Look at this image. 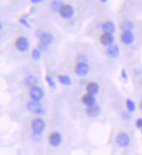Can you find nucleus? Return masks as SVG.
Listing matches in <instances>:
<instances>
[{
    "label": "nucleus",
    "instance_id": "nucleus-1",
    "mask_svg": "<svg viewBox=\"0 0 142 155\" xmlns=\"http://www.w3.org/2000/svg\"><path fill=\"white\" fill-rule=\"evenodd\" d=\"M44 127H45V123L40 118L34 119L31 121V129L32 132L36 134H41L44 130Z\"/></svg>",
    "mask_w": 142,
    "mask_h": 155
},
{
    "label": "nucleus",
    "instance_id": "nucleus-2",
    "mask_svg": "<svg viewBox=\"0 0 142 155\" xmlns=\"http://www.w3.org/2000/svg\"><path fill=\"white\" fill-rule=\"evenodd\" d=\"M30 96L32 99V101L39 102L43 97V91L39 87H37V86L31 87L30 89Z\"/></svg>",
    "mask_w": 142,
    "mask_h": 155
},
{
    "label": "nucleus",
    "instance_id": "nucleus-3",
    "mask_svg": "<svg viewBox=\"0 0 142 155\" xmlns=\"http://www.w3.org/2000/svg\"><path fill=\"white\" fill-rule=\"evenodd\" d=\"M59 13L62 17L65 18V19H69L74 16V8L70 4H63L62 6V8L60 9Z\"/></svg>",
    "mask_w": 142,
    "mask_h": 155
},
{
    "label": "nucleus",
    "instance_id": "nucleus-4",
    "mask_svg": "<svg viewBox=\"0 0 142 155\" xmlns=\"http://www.w3.org/2000/svg\"><path fill=\"white\" fill-rule=\"evenodd\" d=\"M116 142L121 147H128L130 144V138L128 134L121 133L116 138Z\"/></svg>",
    "mask_w": 142,
    "mask_h": 155
},
{
    "label": "nucleus",
    "instance_id": "nucleus-5",
    "mask_svg": "<svg viewBox=\"0 0 142 155\" xmlns=\"http://www.w3.org/2000/svg\"><path fill=\"white\" fill-rule=\"evenodd\" d=\"M74 71H75V73H76L77 75H79V76H84V75H86L88 73V71H89V66L86 62H79V63L76 64Z\"/></svg>",
    "mask_w": 142,
    "mask_h": 155
},
{
    "label": "nucleus",
    "instance_id": "nucleus-6",
    "mask_svg": "<svg viewBox=\"0 0 142 155\" xmlns=\"http://www.w3.org/2000/svg\"><path fill=\"white\" fill-rule=\"evenodd\" d=\"M16 47L19 51L24 52L29 49V41L24 37H20L16 41Z\"/></svg>",
    "mask_w": 142,
    "mask_h": 155
},
{
    "label": "nucleus",
    "instance_id": "nucleus-7",
    "mask_svg": "<svg viewBox=\"0 0 142 155\" xmlns=\"http://www.w3.org/2000/svg\"><path fill=\"white\" fill-rule=\"evenodd\" d=\"M27 108L30 112L36 114H40L43 112V107L38 102L30 101L27 104Z\"/></svg>",
    "mask_w": 142,
    "mask_h": 155
},
{
    "label": "nucleus",
    "instance_id": "nucleus-8",
    "mask_svg": "<svg viewBox=\"0 0 142 155\" xmlns=\"http://www.w3.org/2000/svg\"><path fill=\"white\" fill-rule=\"evenodd\" d=\"M49 141L51 146L58 147L62 142V136L58 132L51 133V134L50 135V138H49Z\"/></svg>",
    "mask_w": 142,
    "mask_h": 155
},
{
    "label": "nucleus",
    "instance_id": "nucleus-9",
    "mask_svg": "<svg viewBox=\"0 0 142 155\" xmlns=\"http://www.w3.org/2000/svg\"><path fill=\"white\" fill-rule=\"evenodd\" d=\"M121 42L125 44H131L134 41V35L132 31H123L121 37Z\"/></svg>",
    "mask_w": 142,
    "mask_h": 155
},
{
    "label": "nucleus",
    "instance_id": "nucleus-10",
    "mask_svg": "<svg viewBox=\"0 0 142 155\" xmlns=\"http://www.w3.org/2000/svg\"><path fill=\"white\" fill-rule=\"evenodd\" d=\"M86 113H87V115L88 117L94 118V117H96V116H98L100 114L101 108H100L99 106H97L96 104H94V105L88 107L87 109H86Z\"/></svg>",
    "mask_w": 142,
    "mask_h": 155
},
{
    "label": "nucleus",
    "instance_id": "nucleus-11",
    "mask_svg": "<svg viewBox=\"0 0 142 155\" xmlns=\"http://www.w3.org/2000/svg\"><path fill=\"white\" fill-rule=\"evenodd\" d=\"M101 43L104 46H110L114 43V36L111 33H104L101 36Z\"/></svg>",
    "mask_w": 142,
    "mask_h": 155
},
{
    "label": "nucleus",
    "instance_id": "nucleus-12",
    "mask_svg": "<svg viewBox=\"0 0 142 155\" xmlns=\"http://www.w3.org/2000/svg\"><path fill=\"white\" fill-rule=\"evenodd\" d=\"M52 41H53V36L50 33L44 32V33L41 34V36H40V42H41V44L43 47H45V46L49 45L50 44H51Z\"/></svg>",
    "mask_w": 142,
    "mask_h": 155
},
{
    "label": "nucleus",
    "instance_id": "nucleus-13",
    "mask_svg": "<svg viewBox=\"0 0 142 155\" xmlns=\"http://www.w3.org/2000/svg\"><path fill=\"white\" fill-rule=\"evenodd\" d=\"M119 53H120L119 47L115 44H112V45L108 46V48L107 50V55L113 58H116L119 55Z\"/></svg>",
    "mask_w": 142,
    "mask_h": 155
},
{
    "label": "nucleus",
    "instance_id": "nucleus-14",
    "mask_svg": "<svg viewBox=\"0 0 142 155\" xmlns=\"http://www.w3.org/2000/svg\"><path fill=\"white\" fill-rule=\"evenodd\" d=\"M99 90H100V87L96 82H90L87 86V92L89 95H94L99 92Z\"/></svg>",
    "mask_w": 142,
    "mask_h": 155
},
{
    "label": "nucleus",
    "instance_id": "nucleus-15",
    "mask_svg": "<svg viewBox=\"0 0 142 155\" xmlns=\"http://www.w3.org/2000/svg\"><path fill=\"white\" fill-rule=\"evenodd\" d=\"M101 28H102V30L105 33H111V34H113L114 32V30H115V26H114V23L110 22V21L105 22L102 24Z\"/></svg>",
    "mask_w": 142,
    "mask_h": 155
},
{
    "label": "nucleus",
    "instance_id": "nucleus-16",
    "mask_svg": "<svg viewBox=\"0 0 142 155\" xmlns=\"http://www.w3.org/2000/svg\"><path fill=\"white\" fill-rule=\"evenodd\" d=\"M81 102H82V103L83 104H85V105H87L88 107H89V106H92V105H94V104H95V98H94V95L88 94V95H84V96L82 97Z\"/></svg>",
    "mask_w": 142,
    "mask_h": 155
},
{
    "label": "nucleus",
    "instance_id": "nucleus-17",
    "mask_svg": "<svg viewBox=\"0 0 142 155\" xmlns=\"http://www.w3.org/2000/svg\"><path fill=\"white\" fill-rule=\"evenodd\" d=\"M121 28L123 31H131V30H133V28H134V24L131 21L126 20L121 23Z\"/></svg>",
    "mask_w": 142,
    "mask_h": 155
},
{
    "label": "nucleus",
    "instance_id": "nucleus-18",
    "mask_svg": "<svg viewBox=\"0 0 142 155\" xmlns=\"http://www.w3.org/2000/svg\"><path fill=\"white\" fill-rule=\"evenodd\" d=\"M58 79H59V82H60L62 84L65 85V86H70V85H71V83H72L70 77L68 76V75H59V76H58Z\"/></svg>",
    "mask_w": 142,
    "mask_h": 155
},
{
    "label": "nucleus",
    "instance_id": "nucleus-19",
    "mask_svg": "<svg viewBox=\"0 0 142 155\" xmlns=\"http://www.w3.org/2000/svg\"><path fill=\"white\" fill-rule=\"evenodd\" d=\"M63 5V2L61 0H53L51 4H50V7L53 10H58L59 11Z\"/></svg>",
    "mask_w": 142,
    "mask_h": 155
},
{
    "label": "nucleus",
    "instance_id": "nucleus-20",
    "mask_svg": "<svg viewBox=\"0 0 142 155\" xmlns=\"http://www.w3.org/2000/svg\"><path fill=\"white\" fill-rule=\"evenodd\" d=\"M26 84L30 87H34L37 83V79L34 76H28L25 80Z\"/></svg>",
    "mask_w": 142,
    "mask_h": 155
},
{
    "label": "nucleus",
    "instance_id": "nucleus-21",
    "mask_svg": "<svg viewBox=\"0 0 142 155\" xmlns=\"http://www.w3.org/2000/svg\"><path fill=\"white\" fill-rule=\"evenodd\" d=\"M126 104H127V107H128L129 112H134L135 110L136 107H135V103L134 102V101L128 99V100H127V103Z\"/></svg>",
    "mask_w": 142,
    "mask_h": 155
},
{
    "label": "nucleus",
    "instance_id": "nucleus-22",
    "mask_svg": "<svg viewBox=\"0 0 142 155\" xmlns=\"http://www.w3.org/2000/svg\"><path fill=\"white\" fill-rule=\"evenodd\" d=\"M32 57L35 60H39L40 59V57H41V52H40V51L38 49H35L32 51Z\"/></svg>",
    "mask_w": 142,
    "mask_h": 155
},
{
    "label": "nucleus",
    "instance_id": "nucleus-23",
    "mask_svg": "<svg viewBox=\"0 0 142 155\" xmlns=\"http://www.w3.org/2000/svg\"><path fill=\"white\" fill-rule=\"evenodd\" d=\"M46 82H47V83L50 85V87H51V88H53V89L56 87L55 82L53 81V78H52L51 76H50V75L46 76Z\"/></svg>",
    "mask_w": 142,
    "mask_h": 155
},
{
    "label": "nucleus",
    "instance_id": "nucleus-24",
    "mask_svg": "<svg viewBox=\"0 0 142 155\" xmlns=\"http://www.w3.org/2000/svg\"><path fill=\"white\" fill-rule=\"evenodd\" d=\"M136 126H137L138 128L142 129V118H139V119L136 120Z\"/></svg>",
    "mask_w": 142,
    "mask_h": 155
},
{
    "label": "nucleus",
    "instance_id": "nucleus-25",
    "mask_svg": "<svg viewBox=\"0 0 142 155\" xmlns=\"http://www.w3.org/2000/svg\"><path fill=\"white\" fill-rule=\"evenodd\" d=\"M121 75H122L123 79H127V78H128V75H127V73H126V70H125V69H122V71H121Z\"/></svg>",
    "mask_w": 142,
    "mask_h": 155
},
{
    "label": "nucleus",
    "instance_id": "nucleus-26",
    "mask_svg": "<svg viewBox=\"0 0 142 155\" xmlns=\"http://www.w3.org/2000/svg\"><path fill=\"white\" fill-rule=\"evenodd\" d=\"M32 3H39L41 2H43V0H30Z\"/></svg>",
    "mask_w": 142,
    "mask_h": 155
},
{
    "label": "nucleus",
    "instance_id": "nucleus-27",
    "mask_svg": "<svg viewBox=\"0 0 142 155\" xmlns=\"http://www.w3.org/2000/svg\"><path fill=\"white\" fill-rule=\"evenodd\" d=\"M20 22H22V24H23V25H25V26H28V27H29L28 23H26V21H25L24 19H21V20H20Z\"/></svg>",
    "mask_w": 142,
    "mask_h": 155
},
{
    "label": "nucleus",
    "instance_id": "nucleus-28",
    "mask_svg": "<svg viewBox=\"0 0 142 155\" xmlns=\"http://www.w3.org/2000/svg\"><path fill=\"white\" fill-rule=\"evenodd\" d=\"M140 107H141V109L142 110V101H141V104H140Z\"/></svg>",
    "mask_w": 142,
    "mask_h": 155
},
{
    "label": "nucleus",
    "instance_id": "nucleus-29",
    "mask_svg": "<svg viewBox=\"0 0 142 155\" xmlns=\"http://www.w3.org/2000/svg\"><path fill=\"white\" fill-rule=\"evenodd\" d=\"M101 2H106L107 0H101Z\"/></svg>",
    "mask_w": 142,
    "mask_h": 155
}]
</instances>
